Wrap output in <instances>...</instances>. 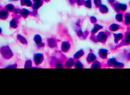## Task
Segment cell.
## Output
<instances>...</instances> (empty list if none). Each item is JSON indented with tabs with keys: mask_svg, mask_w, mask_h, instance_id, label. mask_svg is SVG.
<instances>
[]
</instances>
